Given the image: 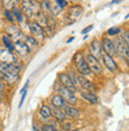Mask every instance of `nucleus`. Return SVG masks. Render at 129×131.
<instances>
[{"instance_id": "1", "label": "nucleus", "mask_w": 129, "mask_h": 131, "mask_svg": "<svg viewBox=\"0 0 129 131\" xmlns=\"http://www.w3.org/2000/svg\"><path fill=\"white\" fill-rule=\"evenodd\" d=\"M73 62L75 64V68L79 72L81 76H86L88 74H91L90 72V68H88V66H87V62L86 60H85V56L84 54L81 51H78L73 57Z\"/></svg>"}, {"instance_id": "2", "label": "nucleus", "mask_w": 129, "mask_h": 131, "mask_svg": "<svg viewBox=\"0 0 129 131\" xmlns=\"http://www.w3.org/2000/svg\"><path fill=\"white\" fill-rule=\"evenodd\" d=\"M0 79L3 80V81H5V82H7L8 85H13L14 82H17L18 75L12 74L8 70V64L0 63Z\"/></svg>"}, {"instance_id": "3", "label": "nucleus", "mask_w": 129, "mask_h": 131, "mask_svg": "<svg viewBox=\"0 0 129 131\" xmlns=\"http://www.w3.org/2000/svg\"><path fill=\"white\" fill-rule=\"evenodd\" d=\"M85 60L87 62V66L90 68V72L96 74V75H101L103 73V68H102V64L101 62L98 61V59H96L94 56H92L91 54H87L85 56Z\"/></svg>"}, {"instance_id": "4", "label": "nucleus", "mask_w": 129, "mask_h": 131, "mask_svg": "<svg viewBox=\"0 0 129 131\" xmlns=\"http://www.w3.org/2000/svg\"><path fill=\"white\" fill-rule=\"evenodd\" d=\"M57 92H59L57 94H59L60 97L65 100V103H66V104L72 105V106H74V105H75V103H77V97H75L74 92H72V91H70V90H67V88H65V87H62V86H59Z\"/></svg>"}, {"instance_id": "5", "label": "nucleus", "mask_w": 129, "mask_h": 131, "mask_svg": "<svg viewBox=\"0 0 129 131\" xmlns=\"http://www.w3.org/2000/svg\"><path fill=\"white\" fill-rule=\"evenodd\" d=\"M17 62V60L14 57L13 52L5 49L4 47H0V63L5 64H13Z\"/></svg>"}, {"instance_id": "6", "label": "nucleus", "mask_w": 129, "mask_h": 131, "mask_svg": "<svg viewBox=\"0 0 129 131\" xmlns=\"http://www.w3.org/2000/svg\"><path fill=\"white\" fill-rule=\"evenodd\" d=\"M101 59H102V62H103L104 67L108 69V70H110L111 73H115L116 70L118 69L117 63H116V61L114 60V57H112V56L108 55V54H105V52H102Z\"/></svg>"}, {"instance_id": "7", "label": "nucleus", "mask_w": 129, "mask_h": 131, "mask_svg": "<svg viewBox=\"0 0 129 131\" xmlns=\"http://www.w3.org/2000/svg\"><path fill=\"white\" fill-rule=\"evenodd\" d=\"M37 7H38V5H37V3H35V1H22L23 13L28 18H31L32 16H34V13H36Z\"/></svg>"}, {"instance_id": "8", "label": "nucleus", "mask_w": 129, "mask_h": 131, "mask_svg": "<svg viewBox=\"0 0 129 131\" xmlns=\"http://www.w3.org/2000/svg\"><path fill=\"white\" fill-rule=\"evenodd\" d=\"M57 79H59L60 86L65 87V88H67V90L72 91V92H74V91L77 90V87L73 85L72 80L70 79V76L67 75L66 73H60L59 75H57Z\"/></svg>"}, {"instance_id": "9", "label": "nucleus", "mask_w": 129, "mask_h": 131, "mask_svg": "<svg viewBox=\"0 0 129 131\" xmlns=\"http://www.w3.org/2000/svg\"><path fill=\"white\" fill-rule=\"evenodd\" d=\"M102 48L104 49V52L105 54H108L110 56H115L117 55V52H116V49H115V45H114V42L112 39H110L109 37H103V41H102Z\"/></svg>"}, {"instance_id": "10", "label": "nucleus", "mask_w": 129, "mask_h": 131, "mask_svg": "<svg viewBox=\"0 0 129 131\" xmlns=\"http://www.w3.org/2000/svg\"><path fill=\"white\" fill-rule=\"evenodd\" d=\"M112 42H114V45H115V49H116L117 55L124 56V57H126V60H128V55H129L128 45H126L122 41H121V39H118V38H115Z\"/></svg>"}, {"instance_id": "11", "label": "nucleus", "mask_w": 129, "mask_h": 131, "mask_svg": "<svg viewBox=\"0 0 129 131\" xmlns=\"http://www.w3.org/2000/svg\"><path fill=\"white\" fill-rule=\"evenodd\" d=\"M13 51H16L19 56H26L29 52H30V48L25 44V42L17 41V42H14Z\"/></svg>"}, {"instance_id": "12", "label": "nucleus", "mask_w": 129, "mask_h": 131, "mask_svg": "<svg viewBox=\"0 0 129 131\" xmlns=\"http://www.w3.org/2000/svg\"><path fill=\"white\" fill-rule=\"evenodd\" d=\"M7 30V37L10 38L11 41L14 39V42L17 41H22V37H23V32L17 28V26H14V25H10L8 28L6 29Z\"/></svg>"}, {"instance_id": "13", "label": "nucleus", "mask_w": 129, "mask_h": 131, "mask_svg": "<svg viewBox=\"0 0 129 131\" xmlns=\"http://www.w3.org/2000/svg\"><path fill=\"white\" fill-rule=\"evenodd\" d=\"M29 28H30V31L32 34V37L35 38H43L44 37V29L38 25L36 21H31L30 24H29Z\"/></svg>"}, {"instance_id": "14", "label": "nucleus", "mask_w": 129, "mask_h": 131, "mask_svg": "<svg viewBox=\"0 0 129 131\" xmlns=\"http://www.w3.org/2000/svg\"><path fill=\"white\" fill-rule=\"evenodd\" d=\"M90 51H91V55L94 56L96 59L101 57V55H102V44L98 39H94L93 42H91L90 43Z\"/></svg>"}, {"instance_id": "15", "label": "nucleus", "mask_w": 129, "mask_h": 131, "mask_svg": "<svg viewBox=\"0 0 129 131\" xmlns=\"http://www.w3.org/2000/svg\"><path fill=\"white\" fill-rule=\"evenodd\" d=\"M62 111L65 112L66 116H68V117H71V118H74V119L80 116V111L78 110L75 106H72V105H68V104H66V105L63 106Z\"/></svg>"}, {"instance_id": "16", "label": "nucleus", "mask_w": 129, "mask_h": 131, "mask_svg": "<svg viewBox=\"0 0 129 131\" xmlns=\"http://www.w3.org/2000/svg\"><path fill=\"white\" fill-rule=\"evenodd\" d=\"M78 85H79L81 88L86 90V92H92V90L94 88L93 83L91 82L88 79H86L85 76H81V75L78 76Z\"/></svg>"}, {"instance_id": "17", "label": "nucleus", "mask_w": 129, "mask_h": 131, "mask_svg": "<svg viewBox=\"0 0 129 131\" xmlns=\"http://www.w3.org/2000/svg\"><path fill=\"white\" fill-rule=\"evenodd\" d=\"M50 113H52V117H54V119L57 122H65L66 121V114L61 108H50Z\"/></svg>"}, {"instance_id": "18", "label": "nucleus", "mask_w": 129, "mask_h": 131, "mask_svg": "<svg viewBox=\"0 0 129 131\" xmlns=\"http://www.w3.org/2000/svg\"><path fill=\"white\" fill-rule=\"evenodd\" d=\"M50 101H52V105L55 107V108H61V110H62L63 106L66 105L65 100H63L62 98L60 97L59 94H55V95H53L52 99H50Z\"/></svg>"}, {"instance_id": "19", "label": "nucleus", "mask_w": 129, "mask_h": 131, "mask_svg": "<svg viewBox=\"0 0 129 131\" xmlns=\"http://www.w3.org/2000/svg\"><path fill=\"white\" fill-rule=\"evenodd\" d=\"M81 98L90 104H96L98 101L97 95H96L93 92H83V93H81Z\"/></svg>"}, {"instance_id": "20", "label": "nucleus", "mask_w": 129, "mask_h": 131, "mask_svg": "<svg viewBox=\"0 0 129 131\" xmlns=\"http://www.w3.org/2000/svg\"><path fill=\"white\" fill-rule=\"evenodd\" d=\"M83 12V8H81V6H73L71 7L70 12H68V17L72 18V19H75L77 17H79L80 16V13Z\"/></svg>"}, {"instance_id": "21", "label": "nucleus", "mask_w": 129, "mask_h": 131, "mask_svg": "<svg viewBox=\"0 0 129 131\" xmlns=\"http://www.w3.org/2000/svg\"><path fill=\"white\" fill-rule=\"evenodd\" d=\"M1 42H3V44H4V48L7 49V50H10V51H13L14 42L11 41L10 38L7 37V35H5V36L1 37Z\"/></svg>"}, {"instance_id": "22", "label": "nucleus", "mask_w": 129, "mask_h": 131, "mask_svg": "<svg viewBox=\"0 0 129 131\" xmlns=\"http://www.w3.org/2000/svg\"><path fill=\"white\" fill-rule=\"evenodd\" d=\"M39 114H41V117L43 118H50L52 117V113H50V107L48 106V105H45V104H43L42 106H41V108H39Z\"/></svg>"}, {"instance_id": "23", "label": "nucleus", "mask_w": 129, "mask_h": 131, "mask_svg": "<svg viewBox=\"0 0 129 131\" xmlns=\"http://www.w3.org/2000/svg\"><path fill=\"white\" fill-rule=\"evenodd\" d=\"M12 14H13L14 19H17L19 23H23V13H22V10L21 8H18L17 6H14L13 8H12Z\"/></svg>"}, {"instance_id": "24", "label": "nucleus", "mask_w": 129, "mask_h": 131, "mask_svg": "<svg viewBox=\"0 0 129 131\" xmlns=\"http://www.w3.org/2000/svg\"><path fill=\"white\" fill-rule=\"evenodd\" d=\"M57 128V125L55 123H50V124H44L41 128V131H60Z\"/></svg>"}, {"instance_id": "25", "label": "nucleus", "mask_w": 129, "mask_h": 131, "mask_svg": "<svg viewBox=\"0 0 129 131\" xmlns=\"http://www.w3.org/2000/svg\"><path fill=\"white\" fill-rule=\"evenodd\" d=\"M37 43H38L37 39H35L32 36H26V38H25V44L28 45L29 48H30V47H36Z\"/></svg>"}, {"instance_id": "26", "label": "nucleus", "mask_w": 129, "mask_h": 131, "mask_svg": "<svg viewBox=\"0 0 129 131\" xmlns=\"http://www.w3.org/2000/svg\"><path fill=\"white\" fill-rule=\"evenodd\" d=\"M67 75L70 76V79L72 80V82H73L74 86H75V87L79 86V85H78V76L75 75V73H74L73 70H70V72L67 73Z\"/></svg>"}, {"instance_id": "27", "label": "nucleus", "mask_w": 129, "mask_h": 131, "mask_svg": "<svg viewBox=\"0 0 129 131\" xmlns=\"http://www.w3.org/2000/svg\"><path fill=\"white\" fill-rule=\"evenodd\" d=\"M108 36H116V35L121 34V29L118 28V26H115V28H110L108 30Z\"/></svg>"}, {"instance_id": "28", "label": "nucleus", "mask_w": 129, "mask_h": 131, "mask_svg": "<svg viewBox=\"0 0 129 131\" xmlns=\"http://www.w3.org/2000/svg\"><path fill=\"white\" fill-rule=\"evenodd\" d=\"M4 14H5V17H6V19H8L10 20V23H14V17H13V14H12V12H11V10H5L4 11Z\"/></svg>"}, {"instance_id": "29", "label": "nucleus", "mask_w": 129, "mask_h": 131, "mask_svg": "<svg viewBox=\"0 0 129 131\" xmlns=\"http://www.w3.org/2000/svg\"><path fill=\"white\" fill-rule=\"evenodd\" d=\"M50 1H42L41 3V7H42V12L44 13L45 11H48V12H50Z\"/></svg>"}, {"instance_id": "30", "label": "nucleus", "mask_w": 129, "mask_h": 131, "mask_svg": "<svg viewBox=\"0 0 129 131\" xmlns=\"http://www.w3.org/2000/svg\"><path fill=\"white\" fill-rule=\"evenodd\" d=\"M121 41H122L126 45H128V44H129V32H128V31H124V32L122 34Z\"/></svg>"}, {"instance_id": "31", "label": "nucleus", "mask_w": 129, "mask_h": 131, "mask_svg": "<svg viewBox=\"0 0 129 131\" xmlns=\"http://www.w3.org/2000/svg\"><path fill=\"white\" fill-rule=\"evenodd\" d=\"M55 4L57 5L59 7H61V8H63V7H66L67 6V1H65V0H56L55 1Z\"/></svg>"}, {"instance_id": "32", "label": "nucleus", "mask_w": 129, "mask_h": 131, "mask_svg": "<svg viewBox=\"0 0 129 131\" xmlns=\"http://www.w3.org/2000/svg\"><path fill=\"white\" fill-rule=\"evenodd\" d=\"M62 129L65 131L71 130V129H72V124H71V123H63V124H62Z\"/></svg>"}, {"instance_id": "33", "label": "nucleus", "mask_w": 129, "mask_h": 131, "mask_svg": "<svg viewBox=\"0 0 129 131\" xmlns=\"http://www.w3.org/2000/svg\"><path fill=\"white\" fill-rule=\"evenodd\" d=\"M92 29H93V25H88V26H87V28L83 29V31H81V34H83V35L87 34V32H88V31H91V30H92Z\"/></svg>"}, {"instance_id": "34", "label": "nucleus", "mask_w": 129, "mask_h": 131, "mask_svg": "<svg viewBox=\"0 0 129 131\" xmlns=\"http://www.w3.org/2000/svg\"><path fill=\"white\" fill-rule=\"evenodd\" d=\"M28 87H29V81L26 83H25L24 85V87H23V88H22L21 90V94H23V93H25V92H26V90H28Z\"/></svg>"}, {"instance_id": "35", "label": "nucleus", "mask_w": 129, "mask_h": 131, "mask_svg": "<svg viewBox=\"0 0 129 131\" xmlns=\"http://www.w3.org/2000/svg\"><path fill=\"white\" fill-rule=\"evenodd\" d=\"M4 90H5V83H4V81L1 79H0V92L3 93Z\"/></svg>"}, {"instance_id": "36", "label": "nucleus", "mask_w": 129, "mask_h": 131, "mask_svg": "<svg viewBox=\"0 0 129 131\" xmlns=\"http://www.w3.org/2000/svg\"><path fill=\"white\" fill-rule=\"evenodd\" d=\"M34 130H35V131H41V129H39V126H38V125L34 124Z\"/></svg>"}, {"instance_id": "37", "label": "nucleus", "mask_w": 129, "mask_h": 131, "mask_svg": "<svg viewBox=\"0 0 129 131\" xmlns=\"http://www.w3.org/2000/svg\"><path fill=\"white\" fill-rule=\"evenodd\" d=\"M73 39H74V37H71V38H68V39H67V42H66V43H71V42L73 41Z\"/></svg>"}, {"instance_id": "38", "label": "nucleus", "mask_w": 129, "mask_h": 131, "mask_svg": "<svg viewBox=\"0 0 129 131\" xmlns=\"http://www.w3.org/2000/svg\"><path fill=\"white\" fill-rule=\"evenodd\" d=\"M3 99H4V94L1 93V92H0V101H1Z\"/></svg>"}, {"instance_id": "39", "label": "nucleus", "mask_w": 129, "mask_h": 131, "mask_svg": "<svg viewBox=\"0 0 129 131\" xmlns=\"http://www.w3.org/2000/svg\"><path fill=\"white\" fill-rule=\"evenodd\" d=\"M68 131H79L78 129H71V130H68Z\"/></svg>"}]
</instances>
